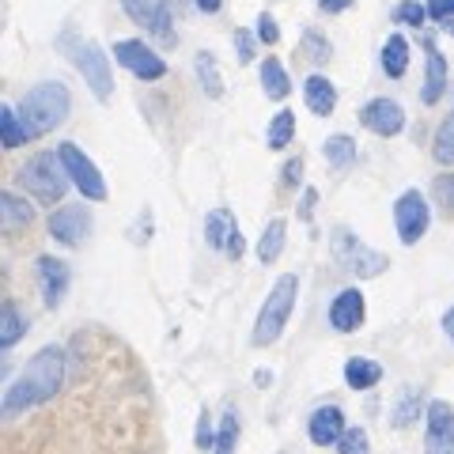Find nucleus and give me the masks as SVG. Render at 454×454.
<instances>
[{
  "instance_id": "obj_1",
  "label": "nucleus",
  "mask_w": 454,
  "mask_h": 454,
  "mask_svg": "<svg viewBox=\"0 0 454 454\" xmlns=\"http://www.w3.org/2000/svg\"><path fill=\"white\" fill-rule=\"evenodd\" d=\"M65 375H68V356L61 345H46L38 348L27 367L16 375V382L4 390L0 397V420H16L23 413H31V409L53 402L57 394L65 387Z\"/></svg>"
},
{
  "instance_id": "obj_2",
  "label": "nucleus",
  "mask_w": 454,
  "mask_h": 454,
  "mask_svg": "<svg viewBox=\"0 0 454 454\" xmlns=\"http://www.w3.org/2000/svg\"><path fill=\"white\" fill-rule=\"evenodd\" d=\"M68 110H73V91H68L61 80H42L23 95L16 118L23 125L27 140H35V137L53 133L57 125L68 118Z\"/></svg>"
},
{
  "instance_id": "obj_3",
  "label": "nucleus",
  "mask_w": 454,
  "mask_h": 454,
  "mask_svg": "<svg viewBox=\"0 0 454 454\" xmlns=\"http://www.w3.org/2000/svg\"><path fill=\"white\" fill-rule=\"evenodd\" d=\"M295 295H300V277H295V273H284V277L273 284V292L265 295V303H262V310H258V322H254L250 340H254L258 348H269V345H277V340H280L284 325H288V318H292Z\"/></svg>"
},
{
  "instance_id": "obj_4",
  "label": "nucleus",
  "mask_w": 454,
  "mask_h": 454,
  "mask_svg": "<svg viewBox=\"0 0 454 454\" xmlns=\"http://www.w3.org/2000/svg\"><path fill=\"white\" fill-rule=\"evenodd\" d=\"M16 182H20V190L38 205H61L65 193H68V178H65V170H61V163H57L53 152L31 155V160L20 167Z\"/></svg>"
},
{
  "instance_id": "obj_5",
  "label": "nucleus",
  "mask_w": 454,
  "mask_h": 454,
  "mask_svg": "<svg viewBox=\"0 0 454 454\" xmlns=\"http://www.w3.org/2000/svg\"><path fill=\"white\" fill-rule=\"evenodd\" d=\"M61 50L73 57L76 73L83 76V83L91 88V95L98 98V103H110L114 95V68L106 61V53L98 42H61Z\"/></svg>"
},
{
  "instance_id": "obj_6",
  "label": "nucleus",
  "mask_w": 454,
  "mask_h": 454,
  "mask_svg": "<svg viewBox=\"0 0 454 454\" xmlns=\"http://www.w3.org/2000/svg\"><path fill=\"white\" fill-rule=\"evenodd\" d=\"M53 155H57V163H61V170H65L68 186H76L83 197H88V201H106V197H110L103 170L91 163V155H83L80 145H73V140H61V148H57Z\"/></svg>"
},
{
  "instance_id": "obj_7",
  "label": "nucleus",
  "mask_w": 454,
  "mask_h": 454,
  "mask_svg": "<svg viewBox=\"0 0 454 454\" xmlns=\"http://www.w3.org/2000/svg\"><path fill=\"white\" fill-rule=\"evenodd\" d=\"M333 258H337V265H345L348 273L360 277V280L382 277V273H387V265H390L387 254H379L367 243H360L348 227H333Z\"/></svg>"
},
{
  "instance_id": "obj_8",
  "label": "nucleus",
  "mask_w": 454,
  "mask_h": 454,
  "mask_svg": "<svg viewBox=\"0 0 454 454\" xmlns=\"http://www.w3.org/2000/svg\"><path fill=\"white\" fill-rule=\"evenodd\" d=\"M394 227H397V239L405 247H417L432 227V205L424 201L420 190H405L402 197L394 201Z\"/></svg>"
},
{
  "instance_id": "obj_9",
  "label": "nucleus",
  "mask_w": 454,
  "mask_h": 454,
  "mask_svg": "<svg viewBox=\"0 0 454 454\" xmlns=\"http://www.w3.org/2000/svg\"><path fill=\"white\" fill-rule=\"evenodd\" d=\"M125 16H129L140 31H148L152 38H160L163 46H175V12H170L167 0H121Z\"/></svg>"
},
{
  "instance_id": "obj_10",
  "label": "nucleus",
  "mask_w": 454,
  "mask_h": 454,
  "mask_svg": "<svg viewBox=\"0 0 454 454\" xmlns=\"http://www.w3.org/2000/svg\"><path fill=\"white\" fill-rule=\"evenodd\" d=\"M114 61H118L121 68H129V73L137 80H145V83H155V80L167 76V61L148 46V42H140V38L114 42Z\"/></svg>"
},
{
  "instance_id": "obj_11",
  "label": "nucleus",
  "mask_w": 454,
  "mask_h": 454,
  "mask_svg": "<svg viewBox=\"0 0 454 454\" xmlns=\"http://www.w3.org/2000/svg\"><path fill=\"white\" fill-rule=\"evenodd\" d=\"M46 231L53 243L61 247H80L91 235V208L88 205H57L46 220Z\"/></svg>"
},
{
  "instance_id": "obj_12",
  "label": "nucleus",
  "mask_w": 454,
  "mask_h": 454,
  "mask_svg": "<svg viewBox=\"0 0 454 454\" xmlns=\"http://www.w3.org/2000/svg\"><path fill=\"white\" fill-rule=\"evenodd\" d=\"M205 243L212 250L227 254L231 262H239L247 254V239H243V231H239L231 208H212L208 216H205Z\"/></svg>"
},
{
  "instance_id": "obj_13",
  "label": "nucleus",
  "mask_w": 454,
  "mask_h": 454,
  "mask_svg": "<svg viewBox=\"0 0 454 454\" xmlns=\"http://www.w3.org/2000/svg\"><path fill=\"white\" fill-rule=\"evenodd\" d=\"M424 454H454V409L447 402L424 405Z\"/></svg>"
},
{
  "instance_id": "obj_14",
  "label": "nucleus",
  "mask_w": 454,
  "mask_h": 454,
  "mask_svg": "<svg viewBox=\"0 0 454 454\" xmlns=\"http://www.w3.org/2000/svg\"><path fill=\"white\" fill-rule=\"evenodd\" d=\"M35 277H38L42 303H46L50 310H57V307H61V300L68 295V284H73V273H68V265H65L61 258H53V254H38Z\"/></svg>"
},
{
  "instance_id": "obj_15",
  "label": "nucleus",
  "mask_w": 454,
  "mask_h": 454,
  "mask_svg": "<svg viewBox=\"0 0 454 454\" xmlns=\"http://www.w3.org/2000/svg\"><path fill=\"white\" fill-rule=\"evenodd\" d=\"M360 125L375 137H397L405 129V110L394 98H372V103L360 106Z\"/></svg>"
},
{
  "instance_id": "obj_16",
  "label": "nucleus",
  "mask_w": 454,
  "mask_h": 454,
  "mask_svg": "<svg viewBox=\"0 0 454 454\" xmlns=\"http://www.w3.org/2000/svg\"><path fill=\"white\" fill-rule=\"evenodd\" d=\"M367 318V303H364V292L360 288H345L333 295L330 303V325L337 333H356Z\"/></svg>"
},
{
  "instance_id": "obj_17",
  "label": "nucleus",
  "mask_w": 454,
  "mask_h": 454,
  "mask_svg": "<svg viewBox=\"0 0 454 454\" xmlns=\"http://www.w3.org/2000/svg\"><path fill=\"white\" fill-rule=\"evenodd\" d=\"M420 42H424V50H428V65H424V83H420V103L435 106L439 98H443V91H447V57L435 50L432 38L420 35Z\"/></svg>"
},
{
  "instance_id": "obj_18",
  "label": "nucleus",
  "mask_w": 454,
  "mask_h": 454,
  "mask_svg": "<svg viewBox=\"0 0 454 454\" xmlns=\"http://www.w3.org/2000/svg\"><path fill=\"white\" fill-rule=\"evenodd\" d=\"M340 432H345V413H340V405H318L307 420V435L315 447H337Z\"/></svg>"
},
{
  "instance_id": "obj_19",
  "label": "nucleus",
  "mask_w": 454,
  "mask_h": 454,
  "mask_svg": "<svg viewBox=\"0 0 454 454\" xmlns=\"http://www.w3.org/2000/svg\"><path fill=\"white\" fill-rule=\"evenodd\" d=\"M31 223H35V205L12 190H0V235L27 231Z\"/></svg>"
},
{
  "instance_id": "obj_20",
  "label": "nucleus",
  "mask_w": 454,
  "mask_h": 454,
  "mask_svg": "<svg viewBox=\"0 0 454 454\" xmlns=\"http://www.w3.org/2000/svg\"><path fill=\"white\" fill-rule=\"evenodd\" d=\"M303 103H307L310 114H318V118H330L333 106H337V88H333V80H325L322 73L307 76V80H303Z\"/></svg>"
},
{
  "instance_id": "obj_21",
  "label": "nucleus",
  "mask_w": 454,
  "mask_h": 454,
  "mask_svg": "<svg viewBox=\"0 0 454 454\" xmlns=\"http://www.w3.org/2000/svg\"><path fill=\"white\" fill-rule=\"evenodd\" d=\"M23 337H27V315L16 300H4L0 303V356L16 348Z\"/></svg>"
},
{
  "instance_id": "obj_22",
  "label": "nucleus",
  "mask_w": 454,
  "mask_h": 454,
  "mask_svg": "<svg viewBox=\"0 0 454 454\" xmlns=\"http://www.w3.org/2000/svg\"><path fill=\"white\" fill-rule=\"evenodd\" d=\"M379 65H382V73H387L390 80H402L405 68H409V42L402 35H390L387 42H382Z\"/></svg>"
},
{
  "instance_id": "obj_23",
  "label": "nucleus",
  "mask_w": 454,
  "mask_h": 454,
  "mask_svg": "<svg viewBox=\"0 0 454 454\" xmlns=\"http://www.w3.org/2000/svg\"><path fill=\"white\" fill-rule=\"evenodd\" d=\"M262 91L269 98H277V103H284V98L292 95V76H288V68H284L277 57H265L262 61Z\"/></svg>"
},
{
  "instance_id": "obj_24",
  "label": "nucleus",
  "mask_w": 454,
  "mask_h": 454,
  "mask_svg": "<svg viewBox=\"0 0 454 454\" xmlns=\"http://www.w3.org/2000/svg\"><path fill=\"white\" fill-rule=\"evenodd\" d=\"M345 382L352 390H372L382 382V364L379 360H367V356H352L345 364Z\"/></svg>"
},
{
  "instance_id": "obj_25",
  "label": "nucleus",
  "mask_w": 454,
  "mask_h": 454,
  "mask_svg": "<svg viewBox=\"0 0 454 454\" xmlns=\"http://www.w3.org/2000/svg\"><path fill=\"white\" fill-rule=\"evenodd\" d=\"M193 73H197V83H201V91L208 98H223V76H220V65H216V57H212L208 50H201L193 57Z\"/></svg>"
},
{
  "instance_id": "obj_26",
  "label": "nucleus",
  "mask_w": 454,
  "mask_h": 454,
  "mask_svg": "<svg viewBox=\"0 0 454 454\" xmlns=\"http://www.w3.org/2000/svg\"><path fill=\"white\" fill-rule=\"evenodd\" d=\"M284 239H288V223H284V220H269L262 239H258V262L262 265H273L280 258V254H284Z\"/></svg>"
},
{
  "instance_id": "obj_27",
  "label": "nucleus",
  "mask_w": 454,
  "mask_h": 454,
  "mask_svg": "<svg viewBox=\"0 0 454 454\" xmlns=\"http://www.w3.org/2000/svg\"><path fill=\"white\" fill-rule=\"evenodd\" d=\"M322 155H325V163H330L333 170H345V167L356 163V140L345 137V133H333V137H325Z\"/></svg>"
},
{
  "instance_id": "obj_28",
  "label": "nucleus",
  "mask_w": 454,
  "mask_h": 454,
  "mask_svg": "<svg viewBox=\"0 0 454 454\" xmlns=\"http://www.w3.org/2000/svg\"><path fill=\"white\" fill-rule=\"evenodd\" d=\"M417 417H424V394L417 387H405L402 397H397V405H394L390 424L394 428H409V424H417Z\"/></svg>"
},
{
  "instance_id": "obj_29",
  "label": "nucleus",
  "mask_w": 454,
  "mask_h": 454,
  "mask_svg": "<svg viewBox=\"0 0 454 454\" xmlns=\"http://www.w3.org/2000/svg\"><path fill=\"white\" fill-rule=\"evenodd\" d=\"M239 413L235 409H223V417L216 424V435H212V454H235L239 447Z\"/></svg>"
},
{
  "instance_id": "obj_30",
  "label": "nucleus",
  "mask_w": 454,
  "mask_h": 454,
  "mask_svg": "<svg viewBox=\"0 0 454 454\" xmlns=\"http://www.w3.org/2000/svg\"><path fill=\"white\" fill-rule=\"evenodd\" d=\"M330 53H333L330 38H325L318 27H307L303 38H300V57H307L310 65H325V61H330Z\"/></svg>"
},
{
  "instance_id": "obj_31",
  "label": "nucleus",
  "mask_w": 454,
  "mask_h": 454,
  "mask_svg": "<svg viewBox=\"0 0 454 454\" xmlns=\"http://www.w3.org/2000/svg\"><path fill=\"white\" fill-rule=\"evenodd\" d=\"M292 137H295V114L292 110H280L273 121H269V129H265V145L280 152V148H288L292 145Z\"/></svg>"
},
{
  "instance_id": "obj_32",
  "label": "nucleus",
  "mask_w": 454,
  "mask_h": 454,
  "mask_svg": "<svg viewBox=\"0 0 454 454\" xmlns=\"http://www.w3.org/2000/svg\"><path fill=\"white\" fill-rule=\"evenodd\" d=\"M23 145H27V133L16 118V110L0 103V148H23Z\"/></svg>"
},
{
  "instance_id": "obj_33",
  "label": "nucleus",
  "mask_w": 454,
  "mask_h": 454,
  "mask_svg": "<svg viewBox=\"0 0 454 454\" xmlns=\"http://www.w3.org/2000/svg\"><path fill=\"white\" fill-rule=\"evenodd\" d=\"M432 160L443 163V167H454V114L435 129V145H432Z\"/></svg>"
},
{
  "instance_id": "obj_34",
  "label": "nucleus",
  "mask_w": 454,
  "mask_h": 454,
  "mask_svg": "<svg viewBox=\"0 0 454 454\" xmlns=\"http://www.w3.org/2000/svg\"><path fill=\"white\" fill-rule=\"evenodd\" d=\"M337 454H372V439L364 428H345L337 439Z\"/></svg>"
},
{
  "instance_id": "obj_35",
  "label": "nucleus",
  "mask_w": 454,
  "mask_h": 454,
  "mask_svg": "<svg viewBox=\"0 0 454 454\" xmlns=\"http://www.w3.org/2000/svg\"><path fill=\"white\" fill-rule=\"evenodd\" d=\"M432 197H435V205L443 208V216L454 220V170H450V175H439L432 182Z\"/></svg>"
},
{
  "instance_id": "obj_36",
  "label": "nucleus",
  "mask_w": 454,
  "mask_h": 454,
  "mask_svg": "<svg viewBox=\"0 0 454 454\" xmlns=\"http://www.w3.org/2000/svg\"><path fill=\"white\" fill-rule=\"evenodd\" d=\"M231 42H235V57L243 65H250L254 57H258V38H254V31H247V27H239V31L231 35Z\"/></svg>"
},
{
  "instance_id": "obj_37",
  "label": "nucleus",
  "mask_w": 454,
  "mask_h": 454,
  "mask_svg": "<svg viewBox=\"0 0 454 454\" xmlns=\"http://www.w3.org/2000/svg\"><path fill=\"white\" fill-rule=\"evenodd\" d=\"M424 4H417V0H402V4L394 8V23H405V27H420L424 31Z\"/></svg>"
},
{
  "instance_id": "obj_38",
  "label": "nucleus",
  "mask_w": 454,
  "mask_h": 454,
  "mask_svg": "<svg viewBox=\"0 0 454 454\" xmlns=\"http://www.w3.org/2000/svg\"><path fill=\"white\" fill-rule=\"evenodd\" d=\"M280 186L284 190H300L303 186V155H292V160L280 167Z\"/></svg>"
},
{
  "instance_id": "obj_39",
  "label": "nucleus",
  "mask_w": 454,
  "mask_h": 454,
  "mask_svg": "<svg viewBox=\"0 0 454 454\" xmlns=\"http://www.w3.org/2000/svg\"><path fill=\"white\" fill-rule=\"evenodd\" d=\"M254 38L265 42V46H277V42H280V23H277L273 16H269V12H262V16H258V31H254Z\"/></svg>"
},
{
  "instance_id": "obj_40",
  "label": "nucleus",
  "mask_w": 454,
  "mask_h": 454,
  "mask_svg": "<svg viewBox=\"0 0 454 454\" xmlns=\"http://www.w3.org/2000/svg\"><path fill=\"white\" fill-rule=\"evenodd\" d=\"M212 435H216L212 417H208V409H201V417H197V450H212Z\"/></svg>"
},
{
  "instance_id": "obj_41",
  "label": "nucleus",
  "mask_w": 454,
  "mask_h": 454,
  "mask_svg": "<svg viewBox=\"0 0 454 454\" xmlns=\"http://www.w3.org/2000/svg\"><path fill=\"white\" fill-rule=\"evenodd\" d=\"M424 16H432L435 23H443L447 16H454V0H428V4H424Z\"/></svg>"
},
{
  "instance_id": "obj_42",
  "label": "nucleus",
  "mask_w": 454,
  "mask_h": 454,
  "mask_svg": "<svg viewBox=\"0 0 454 454\" xmlns=\"http://www.w3.org/2000/svg\"><path fill=\"white\" fill-rule=\"evenodd\" d=\"M315 205H318V190L307 186V190H303V201H300V220H307V223L315 220Z\"/></svg>"
},
{
  "instance_id": "obj_43",
  "label": "nucleus",
  "mask_w": 454,
  "mask_h": 454,
  "mask_svg": "<svg viewBox=\"0 0 454 454\" xmlns=\"http://www.w3.org/2000/svg\"><path fill=\"white\" fill-rule=\"evenodd\" d=\"M356 0H318V8L325 12V16H340V12H348Z\"/></svg>"
},
{
  "instance_id": "obj_44",
  "label": "nucleus",
  "mask_w": 454,
  "mask_h": 454,
  "mask_svg": "<svg viewBox=\"0 0 454 454\" xmlns=\"http://www.w3.org/2000/svg\"><path fill=\"white\" fill-rule=\"evenodd\" d=\"M193 4H197V8H201V12H205V16H216V12L223 8V0H193Z\"/></svg>"
},
{
  "instance_id": "obj_45",
  "label": "nucleus",
  "mask_w": 454,
  "mask_h": 454,
  "mask_svg": "<svg viewBox=\"0 0 454 454\" xmlns=\"http://www.w3.org/2000/svg\"><path fill=\"white\" fill-rule=\"evenodd\" d=\"M443 333H447V337L454 340V307H450L447 315H443Z\"/></svg>"
},
{
  "instance_id": "obj_46",
  "label": "nucleus",
  "mask_w": 454,
  "mask_h": 454,
  "mask_svg": "<svg viewBox=\"0 0 454 454\" xmlns=\"http://www.w3.org/2000/svg\"><path fill=\"white\" fill-rule=\"evenodd\" d=\"M254 382H258V387H269V382H273V372H265V367H262V372L254 375Z\"/></svg>"
},
{
  "instance_id": "obj_47",
  "label": "nucleus",
  "mask_w": 454,
  "mask_h": 454,
  "mask_svg": "<svg viewBox=\"0 0 454 454\" xmlns=\"http://www.w3.org/2000/svg\"><path fill=\"white\" fill-rule=\"evenodd\" d=\"M8 375H12V364H8V360H0V382H8Z\"/></svg>"
},
{
  "instance_id": "obj_48",
  "label": "nucleus",
  "mask_w": 454,
  "mask_h": 454,
  "mask_svg": "<svg viewBox=\"0 0 454 454\" xmlns=\"http://www.w3.org/2000/svg\"><path fill=\"white\" fill-rule=\"evenodd\" d=\"M439 27H443V31H447V35L454 38V16H447V20H443V23H439Z\"/></svg>"
}]
</instances>
